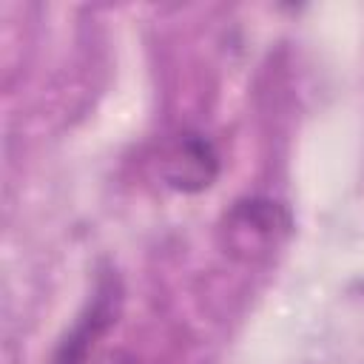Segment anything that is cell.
I'll return each mask as SVG.
<instances>
[{"mask_svg":"<svg viewBox=\"0 0 364 364\" xmlns=\"http://www.w3.org/2000/svg\"><path fill=\"white\" fill-rule=\"evenodd\" d=\"M284 228H287V219H284L282 208L276 202H264V199L239 202L225 222L233 250H242L245 256L267 253V247L276 245V239L284 233Z\"/></svg>","mask_w":364,"mask_h":364,"instance_id":"2","label":"cell"},{"mask_svg":"<svg viewBox=\"0 0 364 364\" xmlns=\"http://www.w3.org/2000/svg\"><path fill=\"white\" fill-rule=\"evenodd\" d=\"M219 159L213 145L199 134H179L162 154V176L171 188L196 193L216 179Z\"/></svg>","mask_w":364,"mask_h":364,"instance_id":"1","label":"cell"},{"mask_svg":"<svg viewBox=\"0 0 364 364\" xmlns=\"http://www.w3.org/2000/svg\"><path fill=\"white\" fill-rule=\"evenodd\" d=\"M108 321H111V293H100L97 301L91 304V310L80 318V324L71 330V336L60 344L54 364H82L88 344H94V338L108 327Z\"/></svg>","mask_w":364,"mask_h":364,"instance_id":"3","label":"cell"}]
</instances>
